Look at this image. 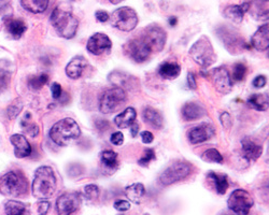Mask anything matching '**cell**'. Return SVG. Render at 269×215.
Masks as SVG:
<instances>
[{
	"instance_id": "18",
	"label": "cell",
	"mask_w": 269,
	"mask_h": 215,
	"mask_svg": "<svg viewBox=\"0 0 269 215\" xmlns=\"http://www.w3.org/2000/svg\"><path fill=\"white\" fill-rule=\"evenodd\" d=\"M251 47L258 51L269 49V23H266L255 31L251 38Z\"/></svg>"
},
{
	"instance_id": "26",
	"label": "cell",
	"mask_w": 269,
	"mask_h": 215,
	"mask_svg": "<svg viewBox=\"0 0 269 215\" xmlns=\"http://www.w3.org/2000/svg\"><path fill=\"white\" fill-rule=\"evenodd\" d=\"M137 117V112L134 108L130 107L125 109L123 112L120 113L119 115L115 116L114 123L119 128H128L134 123Z\"/></svg>"
},
{
	"instance_id": "56",
	"label": "cell",
	"mask_w": 269,
	"mask_h": 215,
	"mask_svg": "<svg viewBox=\"0 0 269 215\" xmlns=\"http://www.w3.org/2000/svg\"><path fill=\"white\" fill-rule=\"evenodd\" d=\"M267 56H268V58H269V49L267 50Z\"/></svg>"
},
{
	"instance_id": "19",
	"label": "cell",
	"mask_w": 269,
	"mask_h": 215,
	"mask_svg": "<svg viewBox=\"0 0 269 215\" xmlns=\"http://www.w3.org/2000/svg\"><path fill=\"white\" fill-rule=\"evenodd\" d=\"M11 143L14 147V155L17 158H25L28 157L31 154V147L26 139L23 135H13L10 138Z\"/></svg>"
},
{
	"instance_id": "16",
	"label": "cell",
	"mask_w": 269,
	"mask_h": 215,
	"mask_svg": "<svg viewBox=\"0 0 269 215\" xmlns=\"http://www.w3.org/2000/svg\"><path fill=\"white\" fill-rule=\"evenodd\" d=\"M108 80L110 83L123 90H137L139 87V80L132 74H128L123 71H113L109 74Z\"/></svg>"
},
{
	"instance_id": "32",
	"label": "cell",
	"mask_w": 269,
	"mask_h": 215,
	"mask_svg": "<svg viewBox=\"0 0 269 215\" xmlns=\"http://www.w3.org/2000/svg\"><path fill=\"white\" fill-rule=\"evenodd\" d=\"M7 30L8 33L14 38V39H18L21 38L22 35L26 31V25L23 21L14 20V18H9L7 21Z\"/></svg>"
},
{
	"instance_id": "25",
	"label": "cell",
	"mask_w": 269,
	"mask_h": 215,
	"mask_svg": "<svg viewBox=\"0 0 269 215\" xmlns=\"http://www.w3.org/2000/svg\"><path fill=\"white\" fill-rule=\"evenodd\" d=\"M143 121L156 129H162L164 126V118L161 113L151 107L144 108L142 112Z\"/></svg>"
},
{
	"instance_id": "23",
	"label": "cell",
	"mask_w": 269,
	"mask_h": 215,
	"mask_svg": "<svg viewBox=\"0 0 269 215\" xmlns=\"http://www.w3.org/2000/svg\"><path fill=\"white\" fill-rule=\"evenodd\" d=\"M250 9V2H245L240 5H229L225 10H224V16L227 20L232 21L233 23L239 24L242 22L243 16H245L246 12H248Z\"/></svg>"
},
{
	"instance_id": "7",
	"label": "cell",
	"mask_w": 269,
	"mask_h": 215,
	"mask_svg": "<svg viewBox=\"0 0 269 215\" xmlns=\"http://www.w3.org/2000/svg\"><path fill=\"white\" fill-rule=\"evenodd\" d=\"M127 99L126 91L121 87H113L107 90L101 95L99 101V110L104 114H110L119 110L122 106H124Z\"/></svg>"
},
{
	"instance_id": "6",
	"label": "cell",
	"mask_w": 269,
	"mask_h": 215,
	"mask_svg": "<svg viewBox=\"0 0 269 215\" xmlns=\"http://www.w3.org/2000/svg\"><path fill=\"white\" fill-rule=\"evenodd\" d=\"M216 34L224 44V47L229 51V53L237 54L240 53L243 49L251 48V46H248L245 40H243L238 30L227 26V25H222V26L217 28Z\"/></svg>"
},
{
	"instance_id": "45",
	"label": "cell",
	"mask_w": 269,
	"mask_h": 215,
	"mask_svg": "<svg viewBox=\"0 0 269 215\" xmlns=\"http://www.w3.org/2000/svg\"><path fill=\"white\" fill-rule=\"evenodd\" d=\"M110 141L114 145H122L124 142V135L122 134L121 131L114 132V134H112V136H111Z\"/></svg>"
},
{
	"instance_id": "35",
	"label": "cell",
	"mask_w": 269,
	"mask_h": 215,
	"mask_svg": "<svg viewBox=\"0 0 269 215\" xmlns=\"http://www.w3.org/2000/svg\"><path fill=\"white\" fill-rule=\"evenodd\" d=\"M4 212L9 215H21L26 212V207L21 201L9 200L4 205Z\"/></svg>"
},
{
	"instance_id": "38",
	"label": "cell",
	"mask_w": 269,
	"mask_h": 215,
	"mask_svg": "<svg viewBox=\"0 0 269 215\" xmlns=\"http://www.w3.org/2000/svg\"><path fill=\"white\" fill-rule=\"evenodd\" d=\"M22 109H23V101L21 98H16L14 101H12L10 106L8 107V109H7L8 116L11 119H14L18 114H20Z\"/></svg>"
},
{
	"instance_id": "36",
	"label": "cell",
	"mask_w": 269,
	"mask_h": 215,
	"mask_svg": "<svg viewBox=\"0 0 269 215\" xmlns=\"http://www.w3.org/2000/svg\"><path fill=\"white\" fill-rule=\"evenodd\" d=\"M48 80H49V77H48V74H46V73H42L40 75H36V77H31L28 80V86H29V88H31V90H34V91L41 90V88L48 83Z\"/></svg>"
},
{
	"instance_id": "24",
	"label": "cell",
	"mask_w": 269,
	"mask_h": 215,
	"mask_svg": "<svg viewBox=\"0 0 269 215\" xmlns=\"http://www.w3.org/2000/svg\"><path fill=\"white\" fill-rule=\"evenodd\" d=\"M250 2V9L251 14L254 18L259 21H267L269 20V8L267 4L269 0H251Z\"/></svg>"
},
{
	"instance_id": "13",
	"label": "cell",
	"mask_w": 269,
	"mask_h": 215,
	"mask_svg": "<svg viewBox=\"0 0 269 215\" xmlns=\"http://www.w3.org/2000/svg\"><path fill=\"white\" fill-rule=\"evenodd\" d=\"M81 206L80 195L76 193H67L62 195L56 201L57 212L61 215H68L75 212Z\"/></svg>"
},
{
	"instance_id": "51",
	"label": "cell",
	"mask_w": 269,
	"mask_h": 215,
	"mask_svg": "<svg viewBox=\"0 0 269 215\" xmlns=\"http://www.w3.org/2000/svg\"><path fill=\"white\" fill-rule=\"evenodd\" d=\"M188 86L189 88H191V90H196L197 88V82L193 72L188 73Z\"/></svg>"
},
{
	"instance_id": "10",
	"label": "cell",
	"mask_w": 269,
	"mask_h": 215,
	"mask_svg": "<svg viewBox=\"0 0 269 215\" xmlns=\"http://www.w3.org/2000/svg\"><path fill=\"white\" fill-rule=\"evenodd\" d=\"M254 205V200L252 196L246 189H235L230 194L227 200V207L230 211L236 214L246 215L250 212Z\"/></svg>"
},
{
	"instance_id": "14",
	"label": "cell",
	"mask_w": 269,
	"mask_h": 215,
	"mask_svg": "<svg viewBox=\"0 0 269 215\" xmlns=\"http://www.w3.org/2000/svg\"><path fill=\"white\" fill-rule=\"evenodd\" d=\"M211 78H212V83L217 92H220L223 95H226L232 91V77H230V74L225 67H219L214 69L212 73H211Z\"/></svg>"
},
{
	"instance_id": "44",
	"label": "cell",
	"mask_w": 269,
	"mask_h": 215,
	"mask_svg": "<svg viewBox=\"0 0 269 215\" xmlns=\"http://www.w3.org/2000/svg\"><path fill=\"white\" fill-rule=\"evenodd\" d=\"M113 207H114L115 210L124 212V211L130 210L132 206H131V202L127 201V200H117L114 202Z\"/></svg>"
},
{
	"instance_id": "22",
	"label": "cell",
	"mask_w": 269,
	"mask_h": 215,
	"mask_svg": "<svg viewBox=\"0 0 269 215\" xmlns=\"http://www.w3.org/2000/svg\"><path fill=\"white\" fill-rule=\"evenodd\" d=\"M243 155L249 161H256L263 154V147L258 143H255L249 137H245L241 141Z\"/></svg>"
},
{
	"instance_id": "49",
	"label": "cell",
	"mask_w": 269,
	"mask_h": 215,
	"mask_svg": "<svg viewBox=\"0 0 269 215\" xmlns=\"http://www.w3.org/2000/svg\"><path fill=\"white\" fill-rule=\"evenodd\" d=\"M95 17H96V20H97L100 23H106L109 20V18H110V16H109V14L107 13V12L102 11V10H99V11L96 12Z\"/></svg>"
},
{
	"instance_id": "50",
	"label": "cell",
	"mask_w": 269,
	"mask_h": 215,
	"mask_svg": "<svg viewBox=\"0 0 269 215\" xmlns=\"http://www.w3.org/2000/svg\"><path fill=\"white\" fill-rule=\"evenodd\" d=\"M141 140L145 144H150L153 142V140H154V136H153L151 131H148V130L142 131L141 132Z\"/></svg>"
},
{
	"instance_id": "2",
	"label": "cell",
	"mask_w": 269,
	"mask_h": 215,
	"mask_svg": "<svg viewBox=\"0 0 269 215\" xmlns=\"http://www.w3.org/2000/svg\"><path fill=\"white\" fill-rule=\"evenodd\" d=\"M81 129L73 118H64L53 125L50 130V138L60 147H67L78 139Z\"/></svg>"
},
{
	"instance_id": "52",
	"label": "cell",
	"mask_w": 269,
	"mask_h": 215,
	"mask_svg": "<svg viewBox=\"0 0 269 215\" xmlns=\"http://www.w3.org/2000/svg\"><path fill=\"white\" fill-rule=\"evenodd\" d=\"M96 127L100 131H106L109 128V123L105 121V119H98V121L96 122Z\"/></svg>"
},
{
	"instance_id": "33",
	"label": "cell",
	"mask_w": 269,
	"mask_h": 215,
	"mask_svg": "<svg viewBox=\"0 0 269 215\" xmlns=\"http://www.w3.org/2000/svg\"><path fill=\"white\" fill-rule=\"evenodd\" d=\"M208 178H210L211 180L213 181L217 194L224 195V194H225L227 192L228 186H229V183H228V180H227V176L226 175L217 174L215 172H210L208 174Z\"/></svg>"
},
{
	"instance_id": "42",
	"label": "cell",
	"mask_w": 269,
	"mask_h": 215,
	"mask_svg": "<svg viewBox=\"0 0 269 215\" xmlns=\"http://www.w3.org/2000/svg\"><path fill=\"white\" fill-rule=\"evenodd\" d=\"M22 126H23V128L24 130L26 131V134L28 136H30L31 138H35L37 137L38 135H39V127H38V126L34 123H25L24 121L22 122Z\"/></svg>"
},
{
	"instance_id": "20",
	"label": "cell",
	"mask_w": 269,
	"mask_h": 215,
	"mask_svg": "<svg viewBox=\"0 0 269 215\" xmlns=\"http://www.w3.org/2000/svg\"><path fill=\"white\" fill-rule=\"evenodd\" d=\"M182 117L185 121H196L207 114L204 108L197 103H187L181 110Z\"/></svg>"
},
{
	"instance_id": "1",
	"label": "cell",
	"mask_w": 269,
	"mask_h": 215,
	"mask_svg": "<svg viewBox=\"0 0 269 215\" xmlns=\"http://www.w3.org/2000/svg\"><path fill=\"white\" fill-rule=\"evenodd\" d=\"M56 178L53 169L48 166L38 168L35 172L33 181V195L40 200H46L52 197L56 191Z\"/></svg>"
},
{
	"instance_id": "30",
	"label": "cell",
	"mask_w": 269,
	"mask_h": 215,
	"mask_svg": "<svg viewBox=\"0 0 269 215\" xmlns=\"http://www.w3.org/2000/svg\"><path fill=\"white\" fill-rule=\"evenodd\" d=\"M248 105L254 110L266 111L269 108V97L265 94H253L248 98Z\"/></svg>"
},
{
	"instance_id": "4",
	"label": "cell",
	"mask_w": 269,
	"mask_h": 215,
	"mask_svg": "<svg viewBox=\"0 0 269 215\" xmlns=\"http://www.w3.org/2000/svg\"><path fill=\"white\" fill-rule=\"evenodd\" d=\"M27 179L20 171H10L0 178V194L5 197L16 198L27 194Z\"/></svg>"
},
{
	"instance_id": "21",
	"label": "cell",
	"mask_w": 269,
	"mask_h": 215,
	"mask_svg": "<svg viewBox=\"0 0 269 215\" xmlns=\"http://www.w3.org/2000/svg\"><path fill=\"white\" fill-rule=\"evenodd\" d=\"M87 67V61L83 56H75L66 67V74L70 79H79Z\"/></svg>"
},
{
	"instance_id": "34",
	"label": "cell",
	"mask_w": 269,
	"mask_h": 215,
	"mask_svg": "<svg viewBox=\"0 0 269 215\" xmlns=\"http://www.w3.org/2000/svg\"><path fill=\"white\" fill-rule=\"evenodd\" d=\"M11 80V70L7 61L0 62V94L7 90Z\"/></svg>"
},
{
	"instance_id": "54",
	"label": "cell",
	"mask_w": 269,
	"mask_h": 215,
	"mask_svg": "<svg viewBox=\"0 0 269 215\" xmlns=\"http://www.w3.org/2000/svg\"><path fill=\"white\" fill-rule=\"evenodd\" d=\"M168 23H169L170 26H176V25L178 24V18L176 16H171V17H169Z\"/></svg>"
},
{
	"instance_id": "5",
	"label": "cell",
	"mask_w": 269,
	"mask_h": 215,
	"mask_svg": "<svg viewBox=\"0 0 269 215\" xmlns=\"http://www.w3.org/2000/svg\"><path fill=\"white\" fill-rule=\"evenodd\" d=\"M190 56L196 64L208 68L216 60V55L209 38L202 36L190 49Z\"/></svg>"
},
{
	"instance_id": "53",
	"label": "cell",
	"mask_w": 269,
	"mask_h": 215,
	"mask_svg": "<svg viewBox=\"0 0 269 215\" xmlns=\"http://www.w3.org/2000/svg\"><path fill=\"white\" fill-rule=\"evenodd\" d=\"M138 132H139V125L137 123H134L132 126H131V134H132V137L134 138L138 136Z\"/></svg>"
},
{
	"instance_id": "31",
	"label": "cell",
	"mask_w": 269,
	"mask_h": 215,
	"mask_svg": "<svg viewBox=\"0 0 269 215\" xmlns=\"http://www.w3.org/2000/svg\"><path fill=\"white\" fill-rule=\"evenodd\" d=\"M50 0H21L22 7L31 13H42L47 10Z\"/></svg>"
},
{
	"instance_id": "8",
	"label": "cell",
	"mask_w": 269,
	"mask_h": 215,
	"mask_svg": "<svg viewBox=\"0 0 269 215\" xmlns=\"http://www.w3.org/2000/svg\"><path fill=\"white\" fill-rule=\"evenodd\" d=\"M111 18V25L121 31L130 33L138 26L139 17L137 12L131 7H121L115 10Z\"/></svg>"
},
{
	"instance_id": "27",
	"label": "cell",
	"mask_w": 269,
	"mask_h": 215,
	"mask_svg": "<svg viewBox=\"0 0 269 215\" xmlns=\"http://www.w3.org/2000/svg\"><path fill=\"white\" fill-rule=\"evenodd\" d=\"M100 161L105 168V171H108L110 174L114 173L115 170L119 167L118 154L114 151L107 150L102 152L100 154Z\"/></svg>"
},
{
	"instance_id": "40",
	"label": "cell",
	"mask_w": 269,
	"mask_h": 215,
	"mask_svg": "<svg viewBox=\"0 0 269 215\" xmlns=\"http://www.w3.org/2000/svg\"><path fill=\"white\" fill-rule=\"evenodd\" d=\"M154 160H155V152H154V150L146 149L143 156L138 161V165L142 166V167H146L152 161H154Z\"/></svg>"
},
{
	"instance_id": "41",
	"label": "cell",
	"mask_w": 269,
	"mask_h": 215,
	"mask_svg": "<svg viewBox=\"0 0 269 215\" xmlns=\"http://www.w3.org/2000/svg\"><path fill=\"white\" fill-rule=\"evenodd\" d=\"M84 196L87 199H96L99 196V188L95 184H88L84 187Z\"/></svg>"
},
{
	"instance_id": "46",
	"label": "cell",
	"mask_w": 269,
	"mask_h": 215,
	"mask_svg": "<svg viewBox=\"0 0 269 215\" xmlns=\"http://www.w3.org/2000/svg\"><path fill=\"white\" fill-rule=\"evenodd\" d=\"M37 210H38V213L39 214H47L50 210V202L49 201H46V200H42L40 202H38L37 204Z\"/></svg>"
},
{
	"instance_id": "39",
	"label": "cell",
	"mask_w": 269,
	"mask_h": 215,
	"mask_svg": "<svg viewBox=\"0 0 269 215\" xmlns=\"http://www.w3.org/2000/svg\"><path fill=\"white\" fill-rule=\"evenodd\" d=\"M246 73H247V67L243 64H241V62H238V64H236L233 68L232 81L233 82L242 81L246 77Z\"/></svg>"
},
{
	"instance_id": "12",
	"label": "cell",
	"mask_w": 269,
	"mask_h": 215,
	"mask_svg": "<svg viewBox=\"0 0 269 215\" xmlns=\"http://www.w3.org/2000/svg\"><path fill=\"white\" fill-rule=\"evenodd\" d=\"M124 53L136 62H144L150 57L152 51L146 46V43L141 39H132L125 43L123 47Z\"/></svg>"
},
{
	"instance_id": "37",
	"label": "cell",
	"mask_w": 269,
	"mask_h": 215,
	"mask_svg": "<svg viewBox=\"0 0 269 215\" xmlns=\"http://www.w3.org/2000/svg\"><path fill=\"white\" fill-rule=\"evenodd\" d=\"M202 161L208 162H215V163H222L224 158L219 151L215 149H209L207 150L202 156Z\"/></svg>"
},
{
	"instance_id": "28",
	"label": "cell",
	"mask_w": 269,
	"mask_h": 215,
	"mask_svg": "<svg viewBox=\"0 0 269 215\" xmlns=\"http://www.w3.org/2000/svg\"><path fill=\"white\" fill-rule=\"evenodd\" d=\"M181 73V67L176 62L166 61L159 66L158 74L165 80H175Z\"/></svg>"
},
{
	"instance_id": "17",
	"label": "cell",
	"mask_w": 269,
	"mask_h": 215,
	"mask_svg": "<svg viewBox=\"0 0 269 215\" xmlns=\"http://www.w3.org/2000/svg\"><path fill=\"white\" fill-rule=\"evenodd\" d=\"M215 135V128L213 125L203 123L192 128L189 132V140L192 144H200L210 140Z\"/></svg>"
},
{
	"instance_id": "47",
	"label": "cell",
	"mask_w": 269,
	"mask_h": 215,
	"mask_svg": "<svg viewBox=\"0 0 269 215\" xmlns=\"http://www.w3.org/2000/svg\"><path fill=\"white\" fill-rule=\"evenodd\" d=\"M267 83V79L265 75H258V77H256L253 82H252V84L254 87L256 88H262V87H264Z\"/></svg>"
},
{
	"instance_id": "9",
	"label": "cell",
	"mask_w": 269,
	"mask_h": 215,
	"mask_svg": "<svg viewBox=\"0 0 269 215\" xmlns=\"http://www.w3.org/2000/svg\"><path fill=\"white\" fill-rule=\"evenodd\" d=\"M192 166L188 162L177 161L166 168L162 174L159 175V182L164 186H168L180 182L191 174Z\"/></svg>"
},
{
	"instance_id": "29",
	"label": "cell",
	"mask_w": 269,
	"mask_h": 215,
	"mask_svg": "<svg viewBox=\"0 0 269 215\" xmlns=\"http://www.w3.org/2000/svg\"><path fill=\"white\" fill-rule=\"evenodd\" d=\"M144 194L145 188L142 183H134V184L125 188V196L128 198V200L136 205L141 202Z\"/></svg>"
},
{
	"instance_id": "3",
	"label": "cell",
	"mask_w": 269,
	"mask_h": 215,
	"mask_svg": "<svg viewBox=\"0 0 269 215\" xmlns=\"http://www.w3.org/2000/svg\"><path fill=\"white\" fill-rule=\"evenodd\" d=\"M51 23L61 37L65 39H71L79 28V21L71 12L57 7L51 14Z\"/></svg>"
},
{
	"instance_id": "43",
	"label": "cell",
	"mask_w": 269,
	"mask_h": 215,
	"mask_svg": "<svg viewBox=\"0 0 269 215\" xmlns=\"http://www.w3.org/2000/svg\"><path fill=\"white\" fill-rule=\"evenodd\" d=\"M220 121H221V124L222 126L225 129H230L233 126V121H232V117H230V114L228 112H223L221 116H220Z\"/></svg>"
},
{
	"instance_id": "15",
	"label": "cell",
	"mask_w": 269,
	"mask_h": 215,
	"mask_svg": "<svg viewBox=\"0 0 269 215\" xmlns=\"http://www.w3.org/2000/svg\"><path fill=\"white\" fill-rule=\"evenodd\" d=\"M112 48V42L106 34L96 33L87 41L86 49L93 55H101L109 52Z\"/></svg>"
},
{
	"instance_id": "11",
	"label": "cell",
	"mask_w": 269,
	"mask_h": 215,
	"mask_svg": "<svg viewBox=\"0 0 269 215\" xmlns=\"http://www.w3.org/2000/svg\"><path fill=\"white\" fill-rule=\"evenodd\" d=\"M141 39L146 43L152 52H161L165 48L167 35L158 25H151L144 30Z\"/></svg>"
},
{
	"instance_id": "55",
	"label": "cell",
	"mask_w": 269,
	"mask_h": 215,
	"mask_svg": "<svg viewBox=\"0 0 269 215\" xmlns=\"http://www.w3.org/2000/svg\"><path fill=\"white\" fill-rule=\"evenodd\" d=\"M109 1H110L112 4H119L123 1V0H109Z\"/></svg>"
},
{
	"instance_id": "48",
	"label": "cell",
	"mask_w": 269,
	"mask_h": 215,
	"mask_svg": "<svg viewBox=\"0 0 269 215\" xmlns=\"http://www.w3.org/2000/svg\"><path fill=\"white\" fill-rule=\"evenodd\" d=\"M51 92H52V96L54 99H59L62 96V87L59 83H53L51 86Z\"/></svg>"
}]
</instances>
